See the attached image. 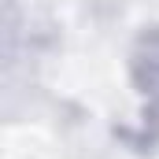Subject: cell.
Wrapping results in <instances>:
<instances>
[{
	"label": "cell",
	"instance_id": "1",
	"mask_svg": "<svg viewBox=\"0 0 159 159\" xmlns=\"http://www.w3.org/2000/svg\"><path fill=\"white\" fill-rule=\"evenodd\" d=\"M133 81L152 104H159V26L148 30L133 52Z\"/></svg>",
	"mask_w": 159,
	"mask_h": 159
}]
</instances>
